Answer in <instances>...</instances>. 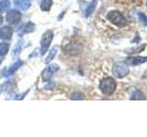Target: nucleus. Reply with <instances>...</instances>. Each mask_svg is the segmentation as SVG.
<instances>
[{"mask_svg": "<svg viewBox=\"0 0 147 137\" xmlns=\"http://www.w3.org/2000/svg\"><path fill=\"white\" fill-rule=\"evenodd\" d=\"M107 17L112 24L119 27H123L127 25V19L125 18V17L121 12H119L117 10L109 11L107 15Z\"/></svg>", "mask_w": 147, "mask_h": 137, "instance_id": "nucleus-2", "label": "nucleus"}, {"mask_svg": "<svg viewBox=\"0 0 147 137\" xmlns=\"http://www.w3.org/2000/svg\"><path fill=\"white\" fill-rule=\"evenodd\" d=\"M22 64H23V63H22V61H18L17 62H15V63H14L13 65L11 66V68L8 70V73H7V74H8V75H11V74H13L14 72H16V71L18 70V68H20V67L22 65Z\"/></svg>", "mask_w": 147, "mask_h": 137, "instance_id": "nucleus-14", "label": "nucleus"}, {"mask_svg": "<svg viewBox=\"0 0 147 137\" xmlns=\"http://www.w3.org/2000/svg\"><path fill=\"white\" fill-rule=\"evenodd\" d=\"M72 99H74V100H82V99H84V96H83V94H81L80 92H76V93H74L72 95Z\"/></svg>", "mask_w": 147, "mask_h": 137, "instance_id": "nucleus-19", "label": "nucleus"}, {"mask_svg": "<svg viewBox=\"0 0 147 137\" xmlns=\"http://www.w3.org/2000/svg\"><path fill=\"white\" fill-rule=\"evenodd\" d=\"M34 30V24L31 22H29L27 23V25L25 27V32L26 33H30V32H32Z\"/></svg>", "mask_w": 147, "mask_h": 137, "instance_id": "nucleus-18", "label": "nucleus"}, {"mask_svg": "<svg viewBox=\"0 0 147 137\" xmlns=\"http://www.w3.org/2000/svg\"><path fill=\"white\" fill-rule=\"evenodd\" d=\"M53 33L52 30H47L41 37L40 39V54L44 55L49 49V46L52 43Z\"/></svg>", "mask_w": 147, "mask_h": 137, "instance_id": "nucleus-4", "label": "nucleus"}, {"mask_svg": "<svg viewBox=\"0 0 147 137\" xmlns=\"http://www.w3.org/2000/svg\"><path fill=\"white\" fill-rule=\"evenodd\" d=\"M2 23H3V17H2L1 16H0V25H1Z\"/></svg>", "mask_w": 147, "mask_h": 137, "instance_id": "nucleus-21", "label": "nucleus"}, {"mask_svg": "<svg viewBox=\"0 0 147 137\" xmlns=\"http://www.w3.org/2000/svg\"><path fill=\"white\" fill-rule=\"evenodd\" d=\"M9 49V45L7 43H0V56H5Z\"/></svg>", "mask_w": 147, "mask_h": 137, "instance_id": "nucleus-16", "label": "nucleus"}, {"mask_svg": "<svg viewBox=\"0 0 147 137\" xmlns=\"http://www.w3.org/2000/svg\"><path fill=\"white\" fill-rule=\"evenodd\" d=\"M66 50H67V52L70 54H78L82 50V47L80 45H77V44H72L70 46H68Z\"/></svg>", "mask_w": 147, "mask_h": 137, "instance_id": "nucleus-10", "label": "nucleus"}, {"mask_svg": "<svg viewBox=\"0 0 147 137\" xmlns=\"http://www.w3.org/2000/svg\"><path fill=\"white\" fill-rule=\"evenodd\" d=\"M146 6H147V0H146Z\"/></svg>", "mask_w": 147, "mask_h": 137, "instance_id": "nucleus-22", "label": "nucleus"}, {"mask_svg": "<svg viewBox=\"0 0 147 137\" xmlns=\"http://www.w3.org/2000/svg\"><path fill=\"white\" fill-rule=\"evenodd\" d=\"M6 19L8 23H11V24H17V23H18L21 19V14L18 10H16V9H11V10H9L7 12Z\"/></svg>", "mask_w": 147, "mask_h": 137, "instance_id": "nucleus-5", "label": "nucleus"}, {"mask_svg": "<svg viewBox=\"0 0 147 137\" xmlns=\"http://www.w3.org/2000/svg\"><path fill=\"white\" fill-rule=\"evenodd\" d=\"M14 5L17 8H20L21 10H27L30 7V0H14Z\"/></svg>", "mask_w": 147, "mask_h": 137, "instance_id": "nucleus-9", "label": "nucleus"}, {"mask_svg": "<svg viewBox=\"0 0 147 137\" xmlns=\"http://www.w3.org/2000/svg\"><path fill=\"white\" fill-rule=\"evenodd\" d=\"M139 18H140V20L142 22V24H144V25H147V18L145 17V16L144 15V14L140 13L139 14Z\"/></svg>", "mask_w": 147, "mask_h": 137, "instance_id": "nucleus-20", "label": "nucleus"}, {"mask_svg": "<svg viewBox=\"0 0 147 137\" xmlns=\"http://www.w3.org/2000/svg\"><path fill=\"white\" fill-rule=\"evenodd\" d=\"M53 5V0H42L40 4V9L42 11H49Z\"/></svg>", "mask_w": 147, "mask_h": 137, "instance_id": "nucleus-11", "label": "nucleus"}, {"mask_svg": "<svg viewBox=\"0 0 147 137\" xmlns=\"http://www.w3.org/2000/svg\"><path fill=\"white\" fill-rule=\"evenodd\" d=\"M99 88L101 91L106 95H111L117 88V83L113 78H105L100 81Z\"/></svg>", "mask_w": 147, "mask_h": 137, "instance_id": "nucleus-1", "label": "nucleus"}, {"mask_svg": "<svg viewBox=\"0 0 147 137\" xmlns=\"http://www.w3.org/2000/svg\"><path fill=\"white\" fill-rule=\"evenodd\" d=\"M147 61V57H142V56H136V57H132L127 59L126 63L130 64V65H140Z\"/></svg>", "mask_w": 147, "mask_h": 137, "instance_id": "nucleus-8", "label": "nucleus"}, {"mask_svg": "<svg viewBox=\"0 0 147 137\" xmlns=\"http://www.w3.org/2000/svg\"><path fill=\"white\" fill-rule=\"evenodd\" d=\"M130 70H129L128 64L125 62H117L114 64L112 68V73L115 77L117 78H123L129 74Z\"/></svg>", "mask_w": 147, "mask_h": 137, "instance_id": "nucleus-3", "label": "nucleus"}, {"mask_svg": "<svg viewBox=\"0 0 147 137\" xmlns=\"http://www.w3.org/2000/svg\"><path fill=\"white\" fill-rule=\"evenodd\" d=\"M58 70V66L57 65H51L48 68H46L45 70L42 71V74H41V77H42L43 80H49L51 78L53 77V73L55 71Z\"/></svg>", "mask_w": 147, "mask_h": 137, "instance_id": "nucleus-6", "label": "nucleus"}, {"mask_svg": "<svg viewBox=\"0 0 147 137\" xmlns=\"http://www.w3.org/2000/svg\"><path fill=\"white\" fill-rule=\"evenodd\" d=\"M10 7V1L9 0H2L0 1V14L7 11Z\"/></svg>", "mask_w": 147, "mask_h": 137, "instance_id": "nucleus-13", "label": "nucleus"}, {"mask_svg": "<svg viewBox=\"0 0 147 137\" xmlns=\"http://www.w3.org/2000/svg\"><path fill=\"white\" fill-rule=\"evenodd\" d=\"M57 53V49L56 48H53L52 49L50 50V52H49V56L47 57V59H46V62H50V61H52L53 59H54L55 57V55H56Z\"/></svg>", "mask_w": 147, "mask_h": 137, "instance_id": "nucleus-17", "label": "nucleus"}, {"mask_svg": "<svg viewBox=\"0 0 147 137\" xmlns=\"http://www.w3.org/2000/svg\"><path fill=\"white\" fill-rule=\"evenodd\" d=\"M96 1H98V0H92L91 3L88 5V7H86V17L90 16L91 14L93 13L94 9L96 8Z\"/></svg>", "mask_w": 147, "mask_h": 137, "instance_id": "nucleus-12", "label": "nucleus"}, {"mask_svg": "<svg viewBox=\"0 0 147 137\" xmlns=\"http://www.w3.org/2000/svg\"><path fill=\"white\" fill-rule=\"evenodd\" d=\"M13 29L9 26H4L0 29V39L9 40L12 38Z\"/></svg>", "mask_w": 147, "mask_h": 137, "instance_id": "nucleus-7", "label": "nucleus"}, {"mask_svg": "<svg viewBox=\"0 0 147 137\" xmlns=\"http://www.w3.org/2000/svg\"><path fill=\"white\" fill-rule=\"evenodd\" d=\"M131 100H145V96L144 94L140 90H136L132 93Z\"/></svg>", "mask_w": 147, "mask_h": 137, "instance_id": "nucleus-15", "label": "nucleus"}]
</instances>
